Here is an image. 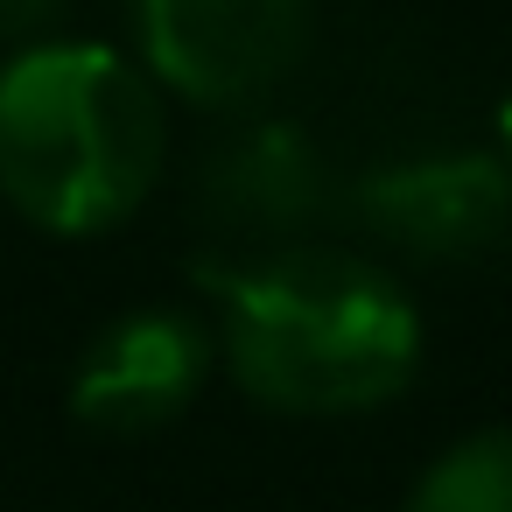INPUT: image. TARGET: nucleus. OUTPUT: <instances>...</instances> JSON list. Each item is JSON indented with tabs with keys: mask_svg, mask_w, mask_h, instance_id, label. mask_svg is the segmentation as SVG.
Wrapping results in <instances>:
<instances>
[{
	"mask_svg": "<svg viewBox=\"0 0 512 512\" xmlns=\"http://www.w3.org/2000/svg\"><path fill=\"white\" fill-rule=\"evenodd\" d=\"M218 365L267 414L337 421L400 400L421 372L414 295L351 246H281L225 288Z\"/></svg>",
	"mask_w": 512,
	"mask_h": 512,
	"instance_id": "obj_1",
	"label": "nucleus"
},
{
	"mask_svg": "<svg viewBox=\"0 0 512 512\" xmlns=\"http://www.w3.org/2000/svg\"><path fill=\"white\" fill-rule=\"evenodd\" d=\"M169 162V106L113 43H29L0 64V197L50 239L127 225Z\"/></svg>",
	"mask_w": 512,
	"mask_h": 512,
	"instance_id": "obj_2",
	"label": "nucleus"
},
{
	"mask_svg": "<svg viewBox=\"0 0 512 512\" xmlns=\"http://www.w3.org/2000/svg\"><path fill=\"white\" fill-rule=\"evenodd\" d=\"M134 43L155 92L246 113L309 57V0H134Z\"/></svg>",
	"mask_w": 512,
	"mask_h": 512,
	"instance_id": "obj_3",
	"label": "nucleus"
},
{
	"mask_svg": "<svg viewBox=\"0 0 512 512\" xmlns=\"http://www.w3.org/2000/svg\"><path fill=\"white\" fill-rule=\"evenodd\" d=\"M211 365H218V337L204 316L162 302L127 309L85 344L71 372V414L92 435H155L204 393Z\"/></svg>",
	"mask_w": 512,
	"mask_h": 512,
	"instance_id": "obj_4",
	"label": "nucleus"
},
{
	"mask_svg": "<svg viewBox=\"0 0 512 512\" xmlns=\"http://www.w3.org/2000/svg\"><path fill=\"white\" fill-rule=\"evenodd\" d=\"M365 218L421 260H477L512 239V169L498 155H421L365 183Z\"/></svg>",
	"mask_w": 512,
	"mask_h": 512,
	"instance_id": "obj_5",
	"label": "nucleus"
},
{
	"mask_svg": "<svg viewBox=\"0 0 512 512\" xmlns=\"http://www.w3.org/2000/svg\"><path fill=\"white\" fill-rule=\"evenodd\" d=\"M407 512H512V421L456 435L414 477Z\"/></svg>",
	"mask_w": 512,
	"mask_h": 512,
	"instance_id": "obj_6",
	"label": "nucleus"
},
{
	"mask_svg": "<svg viewBox=\"0 0 512 512\" xmlns=\"http://www.w3.org/2000/svg\"><path fill=\"white\" fill-rule=\"evenodd\" d=\"M57 15H64V0H0V43H15V50L50 43Z\"/></svg>",
	"mask_w": 512,
	"mask_h": 512,
	"instance_id": "obj_7",
	"label": "nucleus"
},
{
	"mask_svg": "<svg viewBox=\"0 0 512 512\" xmlns=\"http://www.w3.org/2000/svg\"><path fill=\"white\" fill-rule=\"evenodd\" d=\"M498 162L512 169V85H505V99H498Z\"/></svg>",
	"mask_w": 512,
	"mask_h": 512,
	"instance_id": "obj_8",
	"label": "nucleus"
}]
</instances>
